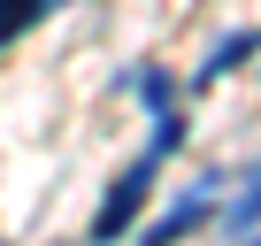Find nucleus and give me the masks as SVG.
<instances>
[{
  "instance_id": "nucleus-1",
  "label": "nucleus",
  "mask_w": 261,
  "mask_h": 246,
  "mask_svg": "<svg viewBox=\"0 0 261 246\" xmlns=\"http://www.w3.org/2000/svg\"><path fill=\"white\" fill-rule=\"evenodd\" d=\"M177 139H185V115H177V108H154V139H146V154H139V162H130V169L108 185V200H100V215H92L85 246H115V238H130V231H139V208H146V192H154L162 162L177 154Z\"/></svg>"
},
{
  "instance_id": "nucleus-2",
  "label": "nucleus",
  "mask_w": 261,
  "mask_h": 246,
  "mask_svg": "<svg viewBox=\"0 0 261 246\" xmlns=\"http://www.w3.org/2000/svg\"><path fill=\"white\" fill-rule=\"evenodd\" d=\"M215 208H223V177L192 185V192H185V200H177V208H169L162 223H146V231H139V246H177V238H192V231H200V223H207Z\"/></svg>"
},
{
  "instance_id": "nucleus-3",
  "label": "nucleus",
  "mask_w": 261,
  "mask_h": 246,
  "mask_svg": "<svg viewBox=\"0 0 261 246\" xmlns=\"http://www.w3.org/2000/svg\"><path fill=\"white\" fill-rule=\"evenodd\" d=\"M253 46H261L253 31H230V39H215V54L200 62V85H215V77H230V69H238V62H246Z\"/></svg>"
},
{
  "instance_id": "nucleus-4",
  "label": "nucleus",
  "mask_w": 261,
  "mask_h": 246,
  "mask_svg": "<svg viewBox=\"0 0 261 246\" xmlns=\"http://www.w3.org/2000/svg\"><path fill=\"white\" fill-rule=\"evenodd\" d=\"M46 8L54 0H0V46H16L31 23H46Z\"/></svg>"
},
{
  "instance_id": "nucleus-5",
  "label": "nucleus",
  "mask_w": 261,
  "mask_h": 246,
  "mask_svg": "<svg viewBox=\"0 0 261 246\" xmlns=\"http://www.w3.org/2000/svg\"><path fill=\"white\" fill-rule=\"evenodd\" d=\"M130 92H139L146 108H177V85H169V69H154V62L130 69Z\"/></svg>"
},
{
  "instance_id": "nucleus-6",
  "label": "nucleus",
  "mask_w": 261,
  "mask_h": 246,
  "mask_svg": "<svg viewBox=\"0 0 261 246\" xmlns=\"http://www.w3.org/2000/svg\"><path fill=\"white\" fill-rule=\"evenodd\" d=\"M223 223H230V231H238V238H253V231H261V177H253V185H246V200H238V208H230V215H223Z\"/></svg>"
}]
</instances>
